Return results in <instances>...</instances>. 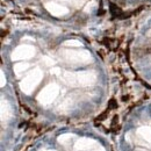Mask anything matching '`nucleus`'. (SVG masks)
<instances>
[{"instance_id":"1","label":"nucleus","mask_w":151,"mask_h":151,"mask_svg":"<svg viewBox=\"0 0 151 151\" xmlns=\"http://www.w3.org/2000/svg\"><path fill=\"white\" fill-rule=\"evenodd\" d=\"M45 8L54 15L56 17H59V15H65L68 14L69 9L64 6H60V5H57V4H54V2H49L45 5Z\"/></svg>"}]
</instances>
